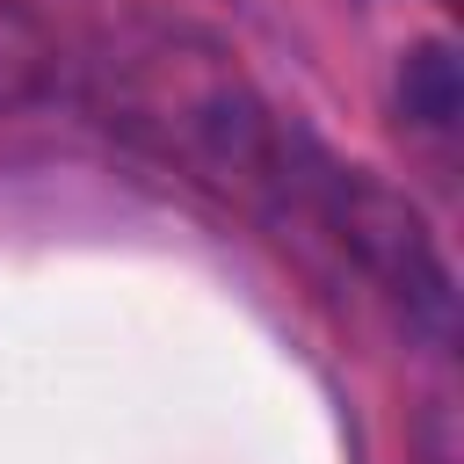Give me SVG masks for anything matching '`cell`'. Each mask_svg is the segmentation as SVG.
<instances>
[{
	"label": "cell",
	"mask_w": 464,
	"mask_h": 464,
	"mask_svg": "<svg viewBox=\"0 0 464 464\" xmlns=\"http://www.w3.org/2000/svg\"><path fill=\"white\" fill-rule=\"evenodd\" d=\"M87 109L130 138L138 152H152L160 167L225 188V196H268L290 174V138L268 102L254 94V80L239 72V58L167 14H116L94 51H87Z\"/></svg>",
	"instance_id": "6da1fadb"
},
{
	"label": "cell",
	"mask_w": 464,
	"mask_h": 464,
	"mask_svg": "<svg viewBox=\"0 0 464 464\" xmlns=\"http://www.w3.org/2000/svg\"><path fill=\"white\" fill-rule=\"evenodd\" d=\"M283 188H297V196L326 218V232L362 261V276H370L413 326L450 334V319H457L450 261H442L428 218H420L392 181H377L370 167L326 160L312 138H290V174H283Z\"/></svg>",
	"instance_id": "7a4b0ae2"
},
{
	"label": "cell",
	"mask_w": 464,
	"mask_h": 464,
	"mask_svg": "<svg viewBox=\"0 0 464 464\" xmlns=\"http://www.w3.org/2000/svg\"><path fill=\"white\" fill-rule=\"evenodd\" d=\"M58 72V44L29 0H0V116L29 109Z\"/></svg>",
	"instance_id": "3957f363"
},
{
	"label": "cell",
	"mask_w": 464,
	"mask_h": 464,
	"mask_svg": "<svg viewBox=\"0 0 464 464\" xmlns=\"http://www.w3.org/2000/svg\"><path fill=\"white\" fill-rule=\"evenodd\" d=\"M457 102H464L457 51H450V44H413V51L399 58V109H406L420 130H450V123H457Z\"/></svg>",
	"instance_id": "277c9868"
}]
</instances>
